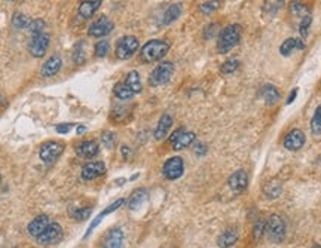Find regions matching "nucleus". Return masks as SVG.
Wrapping results in <instances>:
<instances>
[{
  "instance_id": "obj_23",
  "label": "nucleus",
  "mask_w": 321,
  "mask_h": 248,
  "mask_svg": "<svg viewBox=\"0 0 321 248\" xmlns=\"http://www.w3.org/2000/svg\"><path fill=\"white\" fill-rule=\"evenodd\" d=\"M148 190L146 189H135L132 193H131V196H129V199H128V208L131 209V211H134V209H138L143 204L146 202V199H148Z\"/></svg>"
},
{
  "instance_id": "obj_7",
  "label": "nucleus",
  "mask_w": 321,
  "mask_h": 248,
  "mask_svg": "<svg viewBox=\"0 0 321 248\" xmlns=\"http://www.w3.org/2000/svg\"><path fill=\"white\" fill-rule=\"evenodd\" d=\"M266 232L272 242H281L285 236V223L282 217L274 214L266 220Z\"/></svg>"
},
{
  "instance_id": "obj_41",
  "label": "nucleus",
  "mask_w": 321,
  "mask_h": 248,
  "mask_svg": "<svg viewBox=\"0 0 321 248\" xmlns=\"http://www.w3.org/2000/svg\"><path fill=\"white\" fill-rule=\"evenodd\" d=\"M124 204H125V201H124V199H118L116 202L110 204V205L107 207V208H106L104 211H101L98 216H100V217H104V216H107V214H110V212H113V211H116L118 208H121V207H122Z\"/></svg>"
},
{
  "instance_id": "obj_18",
  "label": "nucleus",
  "mask_w": 321,
  "mask_h": 248,
  "mask_svg": "<svg viewBox=\"0 0 321 248\" xmlns=\"http://www.w3.org/2000/svg\"><path fill=\"white\" fill-rule=\"evenodd\" d=\"M100 6H101V0H82L78 8V14L84 20H91Z\"/></svg>"
},
{
  "instance_id": "obj_43",
  "label": "nucleus",
  "mask_w": 321,
  "mask_h": 248,
  "mask_svg": "<svg viewBox=\"0 0 321 248\" xmlns=\"http://www.w3.org/2000/svg\"><path fill=\"white\" fill-rule=\"evenodd\" d=\"M71 128H73V124H60L55 126V131L58 134H67V132H70Z\"/></svg>"
},
{
  "instance_id": "obj_35",
  "label": "nucleus",
  "mask_w": 321,
  "mask_h": 248,
  "mask_svg": "<svg viewBox=\"0 0 321 248\" xmlns=\"http://www.w3.org/2000/svg\"><path fill=\"white\" fill-rule=\"evenodd\" d=\"M45 28H46V22L42 20V18H36L31 21L28 30L31 34H39V33H45Z\"/></svg>"
},
{
  "instance_id": "obj_6",
  "label": "nucleus",
  "mask_w": 321,
  "mask_h": 248,
  "mask_svg": "<svg viewBox=\"0 0 321 248\" xmlns=\"http://www.w3.org/2000/svg\"><path fill=\"white\" fill-rule=\"evenodd\" d=\"M138 39L134 38V36H124L118 41L116 43V49H115V54L119 60H128L131 58L135 51L138 49Z\"/></svg>"
},
{
  "instance_id": "obj_29",
  "label": "nucleus",
  "mask_w": 321,
  "mask_h": 248,
  "mask_svg": "<svg viewBox=\"0 0 321 248\" xmlns=\"http://www.w3.org/2000/svg\"><path fill=\"white\" fill-rule=\"evenodd\" d=\"M30 24H31V20H30L25 14H22V12H15V14L12 15V25H14L15 28H18V30L28 28Z\"/></svg>"
},
{
  "instance_id": "obj_8",
  "label": "nucleus",
  "mask_w": 321,
  "mask_h": 248,
  "mask_svg": "<svg viewBox=\"0 0 321 248\" xmlns=\"http://www.w3.org/2000/svg\"><path fill=\"white\" fill-rule=\"evenodd\" d=\"M183 172H185V162H183L182 158H178V156L170 158L162 166V174L168 180L180 179V177L183 175Z\"/></svg>"
},
{
  "instance_id": "obj_10",
  "label": "nucleus",
  "mask_w": 321,
  "mask_h": 248,
  "mask_svg": "<svg viewBox=\"0 0 321 248\" xmlns=\"http://www.w3.org/2000/svg\"><path fill=\"white\" fill-rule=\"evenodd\" d=\"M305 141H306V137L303 134L302 129H292L287 135L284 138V147L290 150V152H296L299 149H302L305 146Z\"/></svg>"
},
{
  "instance_id": "obj_28",
  "label": "nucleus",
  "mask_w": 321,
  "mask_h": 248,
  "mask_svg": "<svg viewBox=\"0 0 321 248\" xmlns=\"http://www.w3.org/2000/svg\"><path fill=\"white\" fill-rule=\"evenodd\" d=\"M113 92H115L116 98H119V100H122V101L131 100V98L135 95V94L125 85V82H124V83H116L115 88H113Z\"/></svg>"
},
{
  "instance_id": "obj_15",
  "label": "nucleus",
  "mask_w": 321,
  "mask_h": 248,
  "mask_svg": "<svg viewBox=\"0 0 321 248\" xmlns=\"http://www.w3.org/2000/svg\"><path fill=\"white\" fill-rule=\"evenodd\" d=\"M100 152V147H98V143L95 140H86V141H82L81 145H78L76 147V153L81 156V158H85V159H92L98 155Z\"/></svg>"
},
{
  "instance_id": "obj_14",
  "label": "nucleus",
  "mask_w": 321,
  "mask_h": 248,
  "mask_svg": "<svg viewBox=\"0 0 321 248\" xmlns=\"http://www.w3.org/2000/svg\"><path fill=\"white\" fill-rule=\"evenodd\" d=\"M49 225H51L49 217L45 216V214H42V216H38L36 219H33V220L28 223L27 230H28V233H30L31 236L39 238V236L46 230V227H48Z\"/></svg>"
},
{
  "instance_id": "obj_25",
  "label": "nucleus",
  "mask_w": 321,
  "mask_h": 248,
  "mask_svg": "<svg viewBox=\"0 0 321 248\" xmlns=\"http://www.w3.org/2000/svg\"><path fill=\"white\" fill-rule=\"evenodd\" d=\"M193 141H195V134L189 132V131H183L182 135L172 143V150H183V149L189 147Z\"/></svg>"
},
{
  "instance_id": "obj_42",
  "label": "nucleus",
  "mask_w": 321,
  "mask_h": 248,
  "mask_svg": "<svg viewBox=\"0 0 321 248\" xmlns=\"http://www.w3.org/2000/svg\"><path fill=\"white\" fill-rule=\"evenodd\" d=\"M89 214H91V208L85 207V208H78L71 216H73L76 220H85V219L89 217Z\"/></svg>"
},
{
  "instance_id": "obj_48",
  "label": "nucleus",
  "mask_w": 321,
  "mask_h": 248,
  "mask_svg": "<svg viewBox=\"0 0 321 248\" xmlns=\"http://www.w3.org/2000/svg\"><path fill=\"white\" fill-rule=\"evenodd\" d=\"M84 131H85V126H79V128H78V134H82Z\"/></svg>"
},
{
  "instance_id": "obj_4",
  "label": "nucleus",
  "mask_w": 321,
  "mask_h": 248,
  "mask_svg": "<svg viewBox=\"0 0 321 248\" xmlns=\"http://www.w3.org/2000/svg\"><path fill=\"white\" fill-rule=\"evenodd\" d=\"M64 152V143L63 141H46L45 145H42L41 150H39V158L42 162L45 164H52L55 162Z\"/></svg>"
},
{
  "instance_id": "obj_12",
  "label": "nucleus",
  "mask_w": 321,
  "mask_h": 248,
  "mask_svg": "<svg viewBox=\"0 0 321 248\" xmlns=\"http://www.w3.org/2000/svg\"><path fill=\"white\" fill-rule=\"evenodd\" d=\"M63 238V229L58 223H51L46 230L38 238V242L41 245H52L57 244L58 241H61Z\"/></svg>"
},
{
  "instance_id": "obj_17",
  "label": "nucleus",
  "mask_w": 321,
  "mask_h": 248,
  "mask_svg": "<svg viewBox=\"0 0 321 248\" xmlns=\"http://www.w3.org/2000/svg\"><path fill=\"white\" fill-rule=\"evenodd\" d=\"M124 245V232L121 227L112 229L103 239V248H122Z\"/></svg>"
},
{
  "instance_id": "obj_50",
  "label": "nucleus",
  "mask_w": 321,
  "mask_h": 248,
  "mask_svg": "<svg viewBox=\"0 0 321 248\" xmlns=\"http://www.w3.org/2000/svg\"><path fill=\"white\" fill-rule=\"evenodd\" d=\"M2 101H3V98H2V95H0V103H2Z\"/></svg>"
},
{
  "instance_id": "obj_37",
  "label": "nucleus",
  "mask_w": 321,
  "mask_h": 248,
  "mask_svg": "<svg viewBox=\"0 0 321 248\" xmlns=\"http://www.w3.org/2000/svg\"><path fill=\"white\" fill-rule=\"evenodd\" d=\"M239 67V61L236 60V58H231V60H228L226 62H223L222 64V73H225V75H231V73H234L235 70Z\"/></svg>"
},
{
  "instance_id": "obj_21",
  "label": "nucleus",
  "mask_w": 321,
  "mask_h": 248,
  "mask_svg": "<svg viewBox=\"0 0 321 248\" xmlns=\"http://www.w3.org/2000/svg\"><path fill=\"white\" fill-rule=\"evenodd\" d=\"M295 49H299V51L305 49V43H303V41H300V39L289 38V39H285V41L281 43V46H279V54H281L282 57H289Z\"/></svg>"
},
{
  "instance_id": "obj_33",
  "label": "nucleus",
  "mask_w": 321,
  "mask_h": 248,
  "mask_svg": "<svg viewBox=\"0 0 321 248\" xmlns=\"http://www.w3.org/2000/svg\"><path fill=\"white\" fill-rule=\"evenodd\" d=\"M220 3H222V0H208V2H205L199 6V11L204 15H210V14H213L214 11H217L220 8Z\"/></svg>"
},
{
  "instance_id": "obj_40",
  "label": "nucleus",
  "mask_w": 321,
  "mask_h": 248,
  "mask_svg": "<svg viewBox=\"0 0 321 248\" xmlns=\"http://www.w3.org/2000/svg\"><path fill=\"white\" fill-rule=\"evenodd\" d=\"M265 230H266V220H263V219H260L256 225H255V230H253V235H255V239L256 241H259L262 236H263V233H265Z\"/></svg>"
},
{
  "instance_id": "obj_46",
  "label": "nucleus",
  "mask_w": 321,
  "mask_h": 248,
  "mask_svg": "<svg viewBox=\"0 0 321 248\" xmlns=\"http://www.w3.org/2000/svg\"><path fill=\"white\" fill-rule=\"evenodd\" d=\"M183 131H185L183 128H178V129H175V131H174V132L171 134V137H170V141H171V143H174V141H175V140H177L178 137L182 135V132H183Z\"/></svg>"
},
{
  "instance_id": "obj_22",
  "label": "nucleus",
  "mask_w": 321,
  "mask_h": 248,
  "mask_svg": "<svg viewBox=\"0 0 321 248\" xmlns=\"http://www.w3.org/2000/svg\"><path fill=\"white\" fill-rule=\"evenodd\" d=\"M183 12V5L182 3H174V5H170L167 8V11L164 12V17H162V24L164 25H170L172 24L174 21H177L180 18Z\"/></svg>"
},
{
  "instance_id": "obj_32",
  "label": "nucleus",
  "mask_w": 321,
  "mask_h": 248,
  "mask_svg": "<svg viewBox=\"0 0 321 248\" xmlns=\"http://www.w3.org/2000/svg\"><path fill=\"white\" fill-rule=\"evenodd\" d=\"M116 141H118V137H116L115 132H110V131L103 132V135H101V143H103V146H104L106 149L112 150V149L116 146Z\"/></svg>"
},
{
  "instance_id": "obj_26",
  "label": "nucleus",
  "mask_w": 321,
  "mask_h": 248,
  "mask_svg": "<svg viewBox=\"0 0 321 248\" xmlns=\"http://www.w3.org/2000/svg\"><path fill=\"white\" fill-rule=\"evenodd\" d=\"M86 61V42L79 41L73 48V62L76 65H82Z\"/></svg>"
},
{
  "instance_id": "obj_47",
  "label": "nucleus",
  "mask_w": 321,
  "mask_h": 248,
  "mask_svg": "<svg viewBox=\"0 0 321 248\" xmlns=\"http://www.w3.org/2000/svg\"><path fill=\"white\" fill-rule=\"evenodd\" d=\"M121 152H122V156H124V159H125V161H128V159H129V156H131V150H129V147H127V146H122V147H121Z\"/></svg>"
},
{
  "instance_id": "obj_13",
  "label": "nucleus",
  "mask_w": 321,
  "mask_h": 248,
  "mask_svg": "<svg viewBox=\"0 0 321 248\" xmlns=\"http://www.w3.org/2000/svg\"><path fill=\"white\" fill-rule=\"evenodd\" d=\"M229 187L232 189L234 193H241L247 189L248 186V174L244 169H238L235 171L228 180Z\"/></svg>"
},
{
  "instance_id": "obj_24",
  "label": "nucleus",
  "mask_w": 321,
  "mask_h": 248,
  "mask_svg": "<svg viewBox=\"0 0 321 248\" xmlns=\"http://www.w3.org/2000/svg\"><path fill=\"white\" fill-rule=\"evenodd\" d=\"M171 126H172V118H171L168 113H164V115L161 116L158 125H156L155 138H156V140H162V138L168 134V131L171 129Z\"/></svg>"
},
{
  "instance_id": "obj_19",
  "label": "nucleus",
  "mask_w": 321,
  "mask_h": 248,
  "mask_svg": "<svg viewBox=\"0 0 321 248\" xmlns=\"http://www.w3.org/2000/svg\"><path fill=\"white\" fill-rule=\"evenodd\" d=\"M238 238H239L238 229H236V227H229V229H226V230L219 236L217 244H219L220 248H231V247H234V245L236 244Z\"/></svg>"
},
{
  "instance_id": "obj_16",
  "label": "nucleus",
  "mask_w": 321,
  "mask_h": 248,
  "mask_svg": "<svg viewBox=\"0 0 321 248\" xmlns=\"http://www.w3.org/2000/svg\"><path fill=\"white\" fill-rule=\"evenodd\" d=\"M63 67V60L60 55H52L51 58H48L45 61V64L42 65V76L43 78H52L55 75L60 73V70Z\"/></svg>"
},
{
  "instance_id": "obj_30",
  "label": "nucleus",
  "mask_w": 321,
  "mask_h": 248,
  "mask_svg": "<svg viewBox=\"0 0 321 248\" xmlns=\"http://www.w3.org/2000/svg\"><path fill=\"white\" fill-rule=\"evenodd\" d=\"M263 192L266 193V196H268L269 199H275V198H278V196L281 195L282 189H281V185H279L278 182L272 180V182H269V183L265 185Z\"/></svg>"
},
{
  "instance_id": "obj_44",
  "label": "nucleus",
  "mask_w": 321,
  "mask_h": 248,
  "mask_svg": "<svg viewBox=\"0 0 321 248\" xmlns=\"http://www.w3.org/2000/svg\"><path fill=\"white\" fill-rule=\"evenodd\" d=\"M298 92H299V88H293L292 89V92L289 94V97H287V101H285V104H292L295 100H296V97H298Z\"/></svg>"
},
{
  "instance_id": "obj_20",
  "label": "nucleus",
  "mask_w": 321,
  "mask_h": 248,
  "mask_svg": "<svg viewBox=\"0 0 321 248\" xmlns=\"http://www.w3.org/2000/svg\"><path fill=\"white\" fill-rule=\"evenodd\" d=\"M260 95H262L263 101H265L268 105L277 104V103L279 101V98H281V94H279L278 88L274 86V85H271V83H266V85H263V86L260 88Z\"/></svg>"
},
{
  "instance_id": "obj_45",
  "label": "nucleus",
  "mask_w": 321,
  "mask_h": 248,
  "mask_svg": "<svg viewBox=\"0 0 321 248\" xmlns=\"http://www.w3.org/2000/svg\"><path fill=\"white\" fill-rule=\"evenodd\" d=\"M195 153H196L198 156H202V155H205V153H207V147H205L204 145H201V143H199V145H196V146H195Z\"/></svg>"
},
{
  "instance_id": "obj_11",
  "label": "nucleus",
  "mask_w": 321,
  "mask_h": 248,
  "mask_svg": "<svg viewBox=\"0 0 321 248\" xmlns=\"http://www.w3.org/2000/svg\"><path fill=\"white\" fill-rule=\"evenodd\" d=\"M81 174H82V179L86 180V182L95 180V179H98V177H101V175L106 174V165H104V162H101V161L88 162V164L84 165Z\"/></svg>"
},
{
  "instance_id": "obj_27",
  "label": "nucleus",
  "mask_w": 321,
  "mask_h": 248,
  "mask_svg": "<svg viewBox=\"0 0 321 248\" xmlns=\"http://www.w3.org/2000/svg\"><path fill=\"white\" fill-rule=\"evenodd\" d=\"M125 85L134 92V94H140L143 86H141V79H140V75L138 72H135V70H132V72H129L125 78Z\"/></svg>"
},
{
  "instance_id": "obj_2",
  "label": "nucleus",
  "mask_w": 321,
  "mask_h": 248,
  "mask_svg": "<svg viewBox=\"0 0 321 248\" xmlns=\"http://www.w3.org/2000/svg\"><path fill=\"white\" fill-rule=\"evenodd\" d=\"M170 51V43L161 39H153L143 45L140 51V58L145 62H156L162 60Z\"/></svg>"
},
{
  "instance_id": "obj_1",
  "label": "nucleus",
  "mask_w": 321,
  "mask_h": 248,
  "mask_svg": "<svg viewBox=\"0 0 321 248\" xmlns=\"http://www.w3.org/2000/svg\"><path fill=\"white\" fill-rule=\"evenodd\" d=\"M241 34L242 28L239 24H229L225 28H222L217 39V51L220 54H228L229 51H232L239 43Z\"/></svg>"
},
{
  "instance_id": "obj_38",
  "label": "nucleus",
  "mask_w": 321,
  "mask_h": 248,
  "mask_svg": "<svg viewBox=\"0 0 321 248\" xmlns=\"http://www.w3.org/2000/svg\"><path fill=\"white\" fill-rule=\"evenodd\" d=\"M311 22H312V17H311V15H305V17L300 20V24H299V31H300V36H302L303 39H306V38H308V33H309Z\"/></svg>"
},
{
  "instance_id": "obj_49",
  "label": "nucleus",
  "mask_w": 321,
  "mask_h": 248,
  "mask_svg": "<svg viewBox=\"0 0 321 248\" xmlns=\"http://www.w3.org/2000/svg\"><path fill=\"white\" fill-rule=\"evenodd\" d=\"M312 248H321V245H314Z\"/></svg>"
},
{
  "instance_id": "obj_34",
  "label": "nucleus",
  "mask_w": 321,
  "mask_h": 248,
  "mask_svg": "<svg viewBox=\"0 0 321 248\" xmlns=\"http://www.w3.org/2000/svg\"><path fill=\"white\" fill-rule=\"evenodd\" d=\"M289 9H290L292 15H295V17H302V18H303L305 15H309V11H308L306 6L302 5L300 2H292L290 6H289Z\"/></svg>"
},
{
  "instance_id": "obj_5",
  "label": "nucleus",
  "mask_w": 321,
  "mask_h": 248,
  "mask_svg": "<svg viewBox=\"0 0 321 248\" xmlns=\"http://www.w3.org/2000/svg\"><path fill=\"white\" fill-rule=\"evenodd\" d=\"M51 38L48 33H39V34H31V39L28 43V51L34 58H42L48 48H49Z\"/></svg>"
},
{
  "instance_id": "obj_31",
  "label": "nucleus",
  "mask_w": 321,
  "mask_h": 248,
  "mask_svg": "<svg viewBox=\"0 0 321 248\" xmlns=\"http://www.w3.org/2000/svg\"><path fill=\"white\" fill-rule=\"evenodd\" d=\"M311 131L314 135H320L321 134V105L315 109V113L311 119Z\"/></svg>"
},
{
  "instance_id": "obj_3",
  "label": "nucleus",
  "mask_w": 321,
  "mask_h": 248,
  "mask_svg": "<svg viewBox=\"0 0 321 248\" xmlns=\"http://www.w3.org/2000/svg\"><path fill=\"white\" fill-rule=\"evenodd\" d=\"M172 73H174V64L171 61H164L152 70V73L149 75V85L161 86L171 79Z\"/></svg>"
},
{
  "instance_id": "obj_36",
  "label": "nucleus",
  "mask_w": 321,
  "mask_h": 248,
  "mask_svg": "<svg viewBox=\"0 0 321 248\" xmlns=\"http://www.w3.org/2000/svg\"><path fill=\"white\" fill-rule=\"evenodd\" d=\"M95 57L98 58H104L107 54H109V49H110V43L107 41H100L95 43Z\"/></svg>"
},
{
  "instance_id": "obj_9",
  "label": "nucleus",
  "mask_w": 321,
  "mask_h": 248,
  "mask_svg": "<svg viewBox=\"0 0 321 248\" xmlns=\"http://www.w3.org/2000/svg\"><path fill=\"white\" fill-rule=\"evenodd\" d=\"M115 24L112 22V20H109L107 17H100L97 18L88 28V34L91 38H104L107 34H110L113 31Z\"/></svg>"
},
{
  "instance_id": "obj_39",
  "label": "nucleus",
  "mask_w": 321,
  "mask_h": 248,
  "mask_svg": "<svg viewBox=\"0 0 321 248\" xmlns=\"http://www.w3.org/2000/svg\"><path fill=\"white\" fill-rule=\"evenodd\" d=\"M219 33V24L217 22H211L204 28V39L210 41L213 38H216V34Z\"/></svg>"
}]
</instances>
